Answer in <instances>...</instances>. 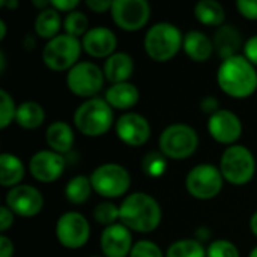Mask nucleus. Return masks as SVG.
Instances as JSON below:
<instances>
[{
	"instance_id": "9b49d317",
	"label": "nucleus",
	"mask_w": 257,
	"mask_h": 257,
	"mask_svg": "<svg viewBox=\"0 0 257 257\" xmlns=\"http://www.w3.org/2000/svg\"><path fill=\"white\" fill-rule=\"evenodd\" d=\"M56 238L65 248L77 250L84 247L90 238V226L87 218L77 211L62 214L56 221Z\"/></svg>"
},
{
	"instance_id": "a19ab883",
	"label": "nucleus",
	"mask_w": 257,
	"mask_h": 257,
	"mask_svg": "<svg viewBox=\"0 0 257 257\" xmlns=\"http://www.w3.org/2000/svg\"><path fill=\"white\" fill-rule=\"evenodd\" d=\"M113 2H107V0H86V6L92 11V12H98L102 14L108 9H111Z\"/></svg>"
},
{
	"instance_id": "09e8293b",
	"label": "nucleus",
	"mask_w": 257,
	"mask_h": 257,
	"mask_svg": "<svg viewBox=\"0 0 257 257\" xmlns=\"http://www.w3.org/2000/svg\"><path fill=\"white\" fill-rule=\"evenodd\" d=\"M92 257H99V256H92Z\"/></svg>"
},
{
	"instance_id": "de8ad7c7",
	"label": "nucleus",
	"mask_w": 257,
	"mask_h": 257,
	"mask_svg": "<svg viewBox=\"0 0 257 257\" xmlns=\"http://www.w3.org/2000/svg\"><path fill=\"white\" fill-rule=\"evenodd\" d=\"M248 257H257V247H254V248L250 251V256Z\"/></svg>"
},
{
	"instance_id": "f03ea898",
	"label": "nucleus",
	"mask_w": 257,
	"mask_h": 257,
	"mask_svg": "<svg viewBox=\"0 0 257 257\" xmlns=\"http://www.w3.org/2000/svg\"><path fill=\"white\" fill-rule=\"evenodd\" d=\"M217 83L220 89L232 98H248L257 89L256 68L244 57V54H238L220 63Z\"/></svg>"
},
{
	"instance_id": "c85d7f7f",
	"label": "nucleus",
	"mask_w": 257,
	"mask_h": 257,
	"mask_svg": "<svg viewBox=\"0 0 257 257\" xmlns=\"http://www.w3.org/2000/svg\"><path fill=\"white\" fill-rule=\"evenodd\" d=\"M166 257H206V250L197 239H179L167 248Z\"/></svg>"
},
{
	"instance_id": "a18cd8bd",
	"label": "nucleus",
	"mask_w": 257,
	"mask_h": 257,
	"mask_svg": "<svg viewBox=\"0 0 257 257\" xmlns=\"http://www.w3.org/2000/svg\"><path fill=\"white\" fill-rule=\"evenodd\" d=\"M0 6H6V8H9V9H15V8H18V2L17 0H2L0 2Z\"/></svg>"
},
{
	"instance_id": "e433bc0d",
	"label": "nucleus",
	"mask_w": 257,
	"mask_h": 257,
	"mask_svg": "<svg viewBox=\"0 0 257 257\" xmlns=\"http://www.w3.org/2000/svg\"><path fill=\"white\" fill-rule=\"evenodd\" d=\"M244 57L257 66V35L247 39V42L244 44Z\"/></svg>"
},
{
	"instance_id": "6ab92c4d",
	"label": "nucleus",
	"mask_w": 257,
	"mask_h": 257,
	"mask_svg": "<svg viewBox=\"0 0 257 257\" xmlns=\"http://www.w3.org/2000/svg\"><path fill=\"white\" fill-rule=\"evenodd\" d=\"M212 42H214V50L217 51L221 62L238 56V51L244 47L241 32L232 24L220 26L214 33Z\"/></svg>"
},
{
	"instance_id": "79ce46f5",
	"label": "nucleus",
	"mask_w": 257,
	"mask_h": 257,
	"mask_svg": "<svg viewBox=\"0 0 257 257\" xmlns=\"http://www.w3.org/2000/svg\"><path fill=\"white\" fill-rule=\"evenodd\" d=\"M14 256V244L6 235H0V257Z\"/></svg>"
},
{
	"instance_id": "bb28decb",
	"label": "nucleus",
	"mask_w": 257,
	"mask_h": 257,
	"mask_svg": "<svg viewBox=\"0 0 257 257\" xmlns=\"http://www.w3.org/2000/svg\"><path fill=\"white\" fill-rule=\"evenodd\" d=\"M45 120V111L41 104L35 101L21 102L17 108L15 122L24 130H36Z\"/></svg>"
},
{
	"instance_id": "2eb2a0df",
	"label": "nucleus",
	"mask_w": 257,
	"mask_h": 257,
	"mask_svg": "<svg viewBox=\"0 0 257 257\" xmlns=\"http://www.w3.org/2000/svg\"><path fill=\"white\" fill-rule=\"evenodd\" d=\"M65 167V157L53 151H39L33 154L29 161V170L32 176L42 184L56 182L63 175Z\"/></svg>"
},
{
	"instance_id": "412c9836",
	"label": "nucleus",
	"mask_w": 257,
	"mask_h": 257,
	"mask_svg": "<svg viewBox=\"0 0 257 257\" xmlns=\"http://www.w3.org/2000/svg\"><path fill=\"white\" fill-rule=\"evenodd\" d=\"M104 77L111 84L126 83L134 72V59L128 53H114L104 62Z\"/></svg>"
},
{
	"instance_id": "58836bf2",
	"label": "nucleus",
	"mask_w": 257,
	"mask_h": 257,
	"mask_svg": "<svg viewBox=\"0 0 257 257\" xmlns=\"http://www.w3.org/2000/svg\"><path fill=\"white\" fill-rule=\"evenodd\" d=\"M200 110H202L203 113L212 116L214 113H217V111L220 110V102H218V99H217L215 96L208 95V96H205V98L200 101Z\"/></svg>"
},
{
	"instance_id": "72a5a7b5",
	"label": "nucleus",
	"mask_w": 257,
	"mask_h": 257,
	"mask_svg": "<svg viewBox=\"0 0 257 257\" xmlns=\"http://www.w3.org/2000/svg\"><path fill=\"white\" fill-rule=\"evenodd\" d=\"M206 257H239V251L233 242L227 239H217L208 245Z\"/></svg>"
},
{
	"instance_id": "5701e85b",
	"label": "nucleus",
	"mask_w": 257,
	"mask_h": 257,
	"mask_svg": "<svg viewBox=\"0 0 257 257\" xmlns=\"http://www.w3.org/2000/svg\"><path fill=\"white\" fill-rule=\"evenodd\" d=\"M140 98V92L139 89L126 81V83H119V84H111L107 90H105V101L110 104L111 108H117V110H128L131 107H134L139 102Z\"/></svg>"
},
{
	"instance_id": "dca6fc26",
	"label": "nucleus",
	"mask_w": 257,
	"mask_h": 257,
	"mask_svg": "<svg viewBox=\"0 0 257 257\" xmlns=\"http://www.w3.org/2000/svg\"><path fill=\"white\" fill-rule=\"evenodd\" d=\"M114 128L120 142L133 148L143 146L151 137V125L148 119L139 113H123L116 120Z\"/></svg>"
},
{
	"instance_id": "cd10ccee",
	"label": "nucleus",
	"mask_w": 257,
	"mask_h": 257,
	"mask_svg": "<svg viewBox=\"0 0 257 257\" xmlns=\"http://www.w3.org/2000/svg\"><path fill=\"white\" fill-rule=\"evenodd\" d=\"M92 191H93V187H92L90 178H87L84 175L74 176L65 187V196H66L68 202L72 205L84 203L90 197Z\"/></svg>"
},
{
	"instance_id": "aec40b11",
	"label": "nucleus",
	"mask_w": 257,
	"mask_h": 257,
	"mask_svg": "<svg viewBox=\"0 0 257 257\" xmlns=\"http://www.w3.org/2000/svg\"><path fill=\"white\" fill-rule=\"evenodd\" d=\"M74 131L72 126L65 120H56L48 125L45 131V142L50 146V151L65 155L74 148Z\"/></svg>"
},
{
	"instance_id": "39448f33",
	"label": "nucleus",
	"mask_w": 257,
	"mask_h": 257,
	"mask_svg": "<svg viewBox=\"0 0 257 257\" xmlns=\"http://www.w3.org/2000/svg\"><path fill=\"white\" fill-rule=\"evenodd\" d=\"M160 152L167 160H187L199 148L196 130L185 123H173L163 130L160 136Z\"/></svg>"
},
{
	"instance_id": "a878e982",
	"label": "nucleus",
	"mask_w": 257,
	"mask_h": 257,
	"mask_svg": "<svg viewBox=\"0 0 257 257\" xmlns=\"http://www.w3.org/2000/svg\"><path fill=\"white\" fill-rule=\"evenodd\" d=\"M194 17L199 23L209 27H220L224 24L226 12L221 3L215 0H202L194 6Z\"/></svg>"
},
{
	"instance_id": "20e7f679",
	"label": "nucleus",
	"mask_w": 257,
	"mask_h": 257,
	"mask_svg": "<svg viewBox=\"0 0 257 257\" xmlns=\"http://www.w3.org/2000/svg\"><path fill=\"white\" fill-rule=\"evenodd\" d=\"M113 120V108L104 98L86 99L74 113L75 128L87 137L104 136L111 128Z\"/></svg>"
},
{
	"instance_id": "f704fd0d",
	"label": "nucleus",
	"mask_w": 257,
	"mask_h": 257,
	"mask_svg": "<svg viewBox=\"0 0 257 257\" xmlns=\"http://www.w3.org/2000/svg\"><path fill=\"white\" fill-rule=\"evenodd\" d=\"M130 257H164L161 248L152 241H137Z\"/></svg>"
},
{
	"instance_id": "423d86ee",
	"label": "nucleus",
	"mask_w": 257,
	"mask_h": 257,
	"mask_svg": "<svg viewBox=\"0 0 257 257\" xmlns=\"http://www.w3.org/2000/svg\"><path fill=\"white\" fill-rule=\"evenodd\" d=\"M218 169L224 181L241 187L253 179L256 173V160L248 148L242 145H233L227 146V149L223 152Z\"/></svg>"
},
{
	"instance_id": "4468645a",
	"label": "nucleus",
	"mask_w": 257,
	"mask_h": 257,
	"mask_svg": "<svg viewBox=\"0 0 257 257\" xmlns=\"http://www.w3.org/2000/svg\"><path fill=\"white\" fill-rule=\"evenodd\" d=\"M208 131L215 142L233 146L242 136V122L233 111L220 108L209 116Z\"/></svg>"
},
{
	"instance_id": "c03bdc74",
	"label": "nucleus",
	"mask_w": 257,
	"mask_h": 257,
	"mask_svg": "<svg viewBox=\"0 0 257 257\" xmlns=\"http://www.w3.org/2000/svg\"><path fill=\"white\" fill-rule=\"evenodd\" d=\"M250 230L254 236H257V212H254L250 218Z\"/></svg>"
},
{
	"instance_id": "6e6552de",
	"label": "nucleus",
	"mask_w": 257,
	"mask_h": 257,
	"mask_svg": "<svg viewBox=\"0 0 257 257\" xmlns=\"http://www.w3.org/2000/svg\"><path fill=\"white\" fill-rule=\"evenodd\" d=\"M93 191L105 199H116L123 196L131 187L130 172L116 163H105L98 166L89 176Z\"/></svg>"
},
{
	"instance_id": "ddd939ff",
	"label": "nucleus",
	"mask_w": 257,
	"mask_h": 257,
	"mask_svg": "<svg viewBox=\"0 0 257 257\" xmlns=\"http://www.w3.org/2000/svg\"><path fill=\"white\" fill-rule=\"evenodd\" d=\"M6 206L18 217L32 218L38 215L44 206V197L41 191L32 185L20 184L11 188L6 194Z\"/></svg>"
},
{
	"instance_id": "4be33fe9",
	"label": "nucleus",
	"mask_w": 257,
	"mask_h": 257,
	"mask_svg": "<svg viewBox=\"0 0 257 257\" xmlns=\"http://www.w3.org/2000/svg\"><path fill=\"white\" fill-rule=\"evenodd\" d=\"M182 48L185 54L194 62H206L215 51L212 39L200 30H190L185 33Z\"/></svg>"
},
{
	"instance_id": "b1692460",
	"label": "nucleus",
	"mask_w": 257,
	"mask_h": 257,
	"mask_svg": "<svg viewBox=\"0 0 257 257\" xmlns=\"http://www.w3.org/2000/svg\"><path fill=\"white\" fill-rule=\"evenodd\" d=\"M26 173V167L23 161L14 155L3 152L0 155V185L14 188L21 184Z\"/></svg>"
},
{
	"instance_id": "7ed1b4c3",
	"label": "nucleus",
	"mask_w": 257,
	"mask_h": 257,
	"mask_svg": "<svg viewBox=\"0 0 257 257\" xmlns=\"http://www.w3.org/2000/svg\"><path fill=\"white\" fill-rule=\"evenodd\" d=\"M184 35L172 23L161 21L149 27L145 35V51L155 62H169L182 48Z\"/></svg>"
},
{
	"instance_id": "37998d69",
	"label": "nucleus",
	"mask_w": 257,
	"mask_h": 257,
	"mask_svg": "<svg viewBox=\"0 0 257 257\" xmlns=\"http://www.w3.org/2000/svg\"><path fill=\"white\" fill-rule=\"evenodd\" d=\"M211 238V232L206 229V227H200L197 232H196V239L199 242H203V241H208Z\"/></svg>"
},
{
	"instance_id": "c9c22d12",
	"label": "nucleus",
	"mask_w": 257,
	"mask_h": 257,
	"mask_svg": "<svg viewBox=\"0 0 257 257\" xmlns=\"http://www.w3.org/2000/svg\"><path fill=\"white\" fill-rule=\"evenodd\" d=\"M236 9L247 20H257V0H238Z\"/></svg>"
},
{
	"instance_id": "49530a36",
	"label": "nucleus",
	"mask_w": 257,
	"mask_h": 257,
	"mask_svg": "<svg viewBox=\"0 0 257 257\" xmlns=\"http://www.w3.org/2000/svg\"><path fill=\"white\" fill-rule=\"evenodd\" d=\"M5 36H6V23L0 20V41H3Z\"/></svg>"
},
{
	"instance_id": "f3484780",
	"label": "nucleus",
	"mask_w": 257,
	"mask_h": 257,
	"mask_svg": "<svg viewBox=\"0 0 257 257\" xmlns=\"http://www.w3.org/2000/svg\"><path fill=\"white\" fill-rule=\"evenodd\" d=\"M133 247V233L122 223L108 226L101 233V250L105 257L130 256Z\"/></svg>"
},
{
	"instance_id": "f8f14e48",
	"label": "nucleus",
	"mask_w": 257,
	"mask_h": 257,
	"mask_svg": "<svg viewBox=\"0 0 257 257\" xmlns=\"http://www.w3.org/2000/svg\"><path fill=\"white\" fill-rule=\"evenodd\" d=\"M110 12L117 27L126 32H136L148 24L151 5L146 0H114Z\"/></svg>"
},
{
	"instance_id": "1a4fd4ad",
	"label": "nucleus",
	"mask_w": 257,
	"mask_h": 257,
	"mask_svg": "<svg viewBox=\"0 0 257 257\" xmlns=\"http://www.w3.org/2000/svg\"><path fill=\"white\" fill-rule=\"evenodd\" d=\"M224 178L214 164H197L185 178V188L190 196L199 200H209L223 190Z\"/></svg>"
},
{
	"instance_id": "393cba45",
	"label": "nucleus",
	"mask_w": 257,
	"mask_h": 257,
	"mask_svg": "<svg viewBox=\"0 0 257 257\" xmlns=\"http://www.w3.org/2000/svg\"><path fill=\"white\" fill-rule=\"evenodd\" d=\"M62 17L60 12L56 11L51 5L47 9L39 11V14L35 18V32L39 38L42 39H53L59 35L62 24Z\"/></svg>"
},
{
	"instance_id": "7c9ffc66",
	"label": "nucleus",
	"mask_w": 257,
	"mask_h": 257,
	"mask_svg": "<svg viewBox=\"0 0 257 257\" xmlns=\"http://www.w3.org/2000/svg\"><path fill=\"white\" fill-rule=\"evenodd\" d=\"M119 215H120V208L114 205L113 202H102L96 205V208L93 209L95 221L105 227L116 224V221L119 220Z\"/></svg>"
},
{
	"instance_id": "9d476101",
	"label": "nucleus",
	"mask_w": 257,
	"mask_h": 257,
	"mask_svg": "<svg viewBox=\"0 0 257 257\" xmlns=\"http://www.w3.org/2000/svg\"><path fill=\"white\" fill-rule=\"evenodd\" d=\"M105 81L104 71L92 62H78L66 74L68 89L81 98H95Z\"/></svg>"
},
{
	"instance_id": "c756f323",
	"label": "nucleus",
	"mask_w": 257,
	"mask_h": 257,
	"mask_svg": "<svg viewBox=\"0 0 257 257\" xmlns=\"http://www.w3.org/2000/svg\"><path fill=\"white\" fill-rule=\"evenodd\" d=\"M87 27H89V20L81 11H72L63 20L65 33L69 36H74V38L84 36L89 32Z\"/></svg>"
},
{
	"instance_id": "473e14b6",
	"label": "nucleus",
	"mask_w": 257,
	"mask_h": 257,
	"mask_svg": "<svg viewBox=\"0 0 257 257\" xmlns=\"http://www.w3.org/2000/svg\"><path fill=\"white\" fill-rule=\"evenodd\" d=\"M17 105L12 99V96L2 89L0 90V128L5 130L8 128L12 120H15V114H17Z\"/></svg>"
},
{
	"instance_id": "f257e3e1",
	"label": "nucleus",
	"mask_w": 257,
	"mask_h": 257,
	"mask_svg": "<svg viewBox=\"0 0 257 257\" xmlns=\"http://www.w3.org/2000/svg\"><path fill=\"white\" fill-rule=\"evenodd\" d=\"M119 208V220L131 232L151 233L158 229L163 218L160 203L148 193H131Z\"/></svg>"
},
{
	"instance_id": "0eeeda50",
	"label": "nucleus",
	"mask_w": 257,
	"mask_h": 257,
	"mask_svg": "<svg viewBox=\"0 0 257 257\" xmlns=\"http://www.w3.org/2000/svg\"><path fill=\"white\" fill-rule=\"evenodd\" d=\"M81 50L83 45L78 38L62 33L47 41L42 50V60L51 71H69L78 63Z\"/></svg>"
},
{
	"instance_id": "4c0bfd02",
	"label": "nucleus",
	"mask_w": 257,
	"mask_h": 257,
	"mask_svg": "<svg viewBox=\"0 0 257 257\" xmlns=\"http://www.w3.org/2000/svg\"><path fill=\"white\" fill-rule=\"evenodd\" d=\"M14 215L15 214L6 205H3L0 208V232H2V235H5V232H8L9 227L14 224Z\"/></svg>"
},
{
	"instance_id": "ea45409f",
	"label": "nucleus",
	"mask_w": 257,
	"mask_h": 257,
	"mask_svg": "<svg viewBox=\"0 0 257 257\" xmlns=\"http://www.w3.org/2000/svg\"><path fill=\"white\" fill-rule=\"evenodd\" d=\"M50 5L59 12H68L69 14V12L75 11V8L80 5V2L78 0H53V2H50Z\"/></svg>"
},
{
	"instance_id": "2f4dec72",
	"label": "nucleus",
	"mask_w": 257,
	"mask_h": 257,
	"mask_svg": "<svg viewBox=\"0 0 257 257\" xmlns=\"http://www.w3.org/2000/svg\"><path fill=\"white\" fill-rule=\"evenodd\" d=\"M167 167V158L161 152H149L143 161H142V169L148 176L158 178L166 172Z\"/></svg>"
},
{
	"instance_id": "a211bd4d",
	"label": "nucleus",
	"mask_w": 257,
	"mask_h": 257,
	"mask_svg": "<svg viewBox=\"0 0 257 257\" xmlns=\"http://www.w3.org/2000/svg\"><path fill=\"white\" fill-rule=\"evenodd\" d=\"M83 50L98 59H108L111 54H114V50L117 47V38L108 27H93L89 29V32L81 39Z\"/></svg>"
}]
</instances>
